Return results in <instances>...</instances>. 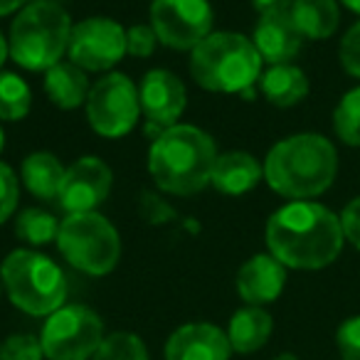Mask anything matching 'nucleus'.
<instances>
[{"label":"nucleus","mask_w":360,"mask_h":360,"mask_svg":"<svg viewBox=\"0 0 360 360\" xmlns=\"http://www.w3.org/2000/svg\"><path fill=\"white\" fill-rule=\"evenodd\" d=\"M266 247L291 269H323L343 250L340 217L316 200H291L266 220Z\"/></svg>","instance_id":"1"},{"label":"nucleus","mask_w":360,"mask_h":360,"mask_svg":"<svg viewBox=\"0 0 360 360\" xmlns=\"http://www.w3.org/2000/svg\"><path fill=\"white\" fill-rule=\"evenodd\" d=\"M338 173L335 146L321 134H294L266 153V186L289 200H314L333 186Z\"/></svg>","instance_id":"2"},{"label":"nucleus","mask_w":360,"mask_h":360,"mask_svg":"<svg viewBox=\"0 0 360 360\" xmlns=\"http://www.w3.org/2000/svg\"><path fill=\"white\" fill-rule=\"evenodd\" d=\"M215 160V141L205 131L191 124H175L150 143L148 173L158 191L188 198L210 186Z\"/></svg>","instance_id":"3"},{"label":"nucleus","mask_w":360,"mask_h":360,"mask_svg":"<svg viewBox=\"0 0 360 360\" xmlns=\"http://www.w3.org/2000/svg\"><path fill=\"white\" fill-rule=\"evenodd\" d=\"M262 55L255 42L240 32H210L191 52V77L207 91L245 94L262 77Z\"/></svg>","instance_id":"4"},{"label":"nucleus","mask_w":360,"mask_h":360,"mask_svg":"<svg viewBox=\"0 0 360 360\" xmlns=\"http://www.w3.org/2000/svg\"><path fill=\"white\" fill-rule=\"evenodd\" d=\"M72 20L55 0H32L18 13L8 35L11 57L30 72H47L70 47Z\"/></svg>","instance_id":"5"},{"label":"nucleus","mask_w":360,"mask_h":360,"mask_svg":"<svg viewBox=\"0 0 360 360\" xmlns=\"http://www.w3.org/2000/svg\"><path fill=\"white\" fill-rule=\"evenodd\" d=\"M0 281L11 301L30 316H50L67 299V279L62 269L45 255L15 250L3 259Z\"/></svg>","instance_id":"6"},{"label":"nucleus","mask_w":360,"mask_h":360,"mask_svg":"<svg viewBox=\"0 0 360 360\" xmlns=\"http://www.w3.org/2000/svg\"><path fill=\"white\" fill-rule=\"evenodd\" d=\"M57 247L75 269L104 276L119 264L121 237L99 212H75L60 222Z\"/></svg>","instance_id":"7"},{"label":"nucleus","mask_w":360,"mask_h":360,"mask_svg":"<svg viewBox=\"0 0 360 360\" xmlns=\"http://www.w3.org/2000/svg\"><path fill=\"white\" fill-rule=\"evenodd\" d=\"M40 343L50 360H89L104 343V323L86 306H62L47 316Z\"/></svg>","instance_id":"8"},{"label":"nucleus","mask_w":360,"mask_h":360,"mask_svg":"<svg viewBox=\"0 0 360 360\" xmlns=\"http://www.w3.org/2000/svg\"><path fill=\"white\" fill-rule=\"evenodd\" d=\"M141 116V101L136 84L121 72L101 77L86 96L89 126L104 139H124L131 134Z\"/></svg>","instance_id":"9"},{"label":"nucleus","mask_w":360,"mask_h":360,"mask_svg":"<svg viewBox=\"0 0 360 360\" xmlns=\"http://www.w3.org/2000/svg\"><path fill=\"white\" fill-rule=\"evenodd\" d=\"M215 13L207 0H153L150 27L170 50H195L212 32Z\"/></svg>","instance_id":"10"},{"label":"nucleus","mask_w":360,"mask_h":360,"mask_svg":"<svg viewBox=\"0 0 360 360\" xmlns=\"http://www.w3.org/2000/svg\"><path fill=\"white\" fill-rule=\"evenodd\" d=\"M67 55L84 72H109L126 55V30L111 18H86L72 27Z\"/></svg>","instance_id":"11"},{"label":"nucleus","mask_w":360,"mask_h":360,"mask_svg":"<svg viewBox=\"0 0 360 360\" xmlns=\"http://www.w3.org/2000/svg\"><path fill=\"white\" fill-rule=\"evenodd\" d=\"M111 183H114V175L109 165L96 155H84L67 168L57 200L67 215L96 212V207L109 198Z\"/></svg>","instance_id":"12"},{"label":"nucleus","mask_w":360,"mask_h":360,"mask_svg":"<svg viewBox=\"0 0 360 360\" xmlns=\"http://www.w3.org/2000/svg\"><path fill=\"white\" fill-rule=\"evenodd\" d=\"M141 114L160 129L175 126L188 104L186 84L168 70H150L139 84Z\"/></svg>","instance_id":"13"},{"label":"nucleus","mask_w":360,"mask_h":360,"mask_svg":"<svg viewBox=\"0 0 360 360\" xmlns=\"http://www.w3.org/2000/svg\"><path fill=\"white\" fill-rule=\"evenodd\" d=\"M230 353L227 333L212 323L180 326L165 343V360H230Z\"/></svg>","instance_id":"14"},{"label":"nucleus","mask_w":360,"mask_h":360,"mask_svg":"<svg viewBox=\"0 0 360 360\" xmlns=\"http://www.w3.org/2000/svg\"><path fill=\"white\" fill-rule=\"evenodd\" d=\"M252 42H255L257 52H259L264 62H269V65H289L301 52L304 37L296 30L289 11H276L259 15Z\"/></svg>","instance_id":"15"},{"label":"nucleus","mask_w":360,"mask_h":360,"mask_svg":"<svg viewBox=\"0 0 360 360\" xmlns=\"http://www.w3.org/2000/svg\"><path fill=\"white\" fill-rule=\"evenodd\" d=\"M286 284V266L271 255H255L237 271V291L250 306L271 304Z\"/></svg>","instance_id":"16"},{"label":"nucleus","mask_w":360,"mask_h":360,"mask_svg":"<svg viewBox=\"0 0 360 360\" xmlns=\"http://www.w3.org/2000/svg\"><path fill=\"white\" fill-rule=\"evenodd\" d=\"M262 178H264V165L255 155L247 150H227V153L217 155L210 183L222 195L240 198L255 191Z\"/></svg>","instance_id":"17"},{"label":"nucleus","mask_w":360,"mask_h":360,"mask_svg":"<svg viewBox=\"0 0 360 360\" xmlns=\"http://www.w3.org/2000/svg\"><path fill=\"white\" fill-rule=\"evenodd\" d=\"M259 89L269 104L279 109L296 106L309 96V77L296 65H271L259 77Z\"/></svg>","instance_id":"18"},{"label":"nucleus","mask_w":360,"mask_h":360,"mask_svg":"<svg viewBox=\"0 0 360 360\" xmlns=\"http://www.w3.org/2000/svg\"><path fill=\"white\" fill-rule=\"evenodd\" d=\"M91 91L89 77L72 62H60L52 70L45 72V94L57 109L72 111L77 106L86 104V96Z\"/></svg>","instance_id":"19"},{"label":"nucleus","mask_w":360,"mask_h":360,"mask_svg":"<svg viewBox=\"0 0 360 360\" xmlns=\"http://www.w3.org/2000/svg\"><path fill=\"white\" fill-rule=\"evenodd\" d=\"M289 15L304 40H328L340 22L335 0H291Z\"/></svg>","instance_id":"20"},{"label":"nucleus","mask_w":360,"mask_h":360,"mask_svg":"<svg viewBox=\"0 0 360 360\" xmlns=\"http://www.w3.org/2000/svg\"><path fill=\"white\" fill-rule=\"evenodd\" d=\"M67 168L62 165V160L50 150H35L22 160L20 175L25 180L27 191L40 200H57L65 180Z\"/></svg>","instance_id":"21"},{"label":"nucleus","mask_w":360,"mask_h":360,"mask_svg":"<svg viewBox=\"0 0 360 360\" xmlns=\"http://www.w3.org/2000/svg\"><path fill=\"white\" fill-rule=\"evenodd\" d=\"M271 328H274L271 316L262 306H247L230 319L227 338L235 353H255L269 340Z\"/></svg>","instance_id":"22"},{"label":"nucleus","mask_w":360,"mask_h":360,"mask_svg":"<svg viewBox=\"0 0 360 360\" xmlns=\"http://www.w3.org/2000/svg\"><path fill=\"white\" fill-rule=\"evenodd\" d=\"M32 91L22 77L0 72V121H20L30 114Z\"/></svg>","instance_id":"23"},{"label":"nucleus","mask_w":360,"mask_h":360,"mask_svg":"<svg viewBox=\"0 0 360 360\" xmlns=\"http://www.w3.org/2000/svg\"><path fill=\"white\" fill-rule=\"evenodd\" d=\"M60 232V222L55 215H50L47 210H37V207H27L18 215L15 220V235L27 245H50L57 240Z\"/></svg>","instance_id":"24"},{"label":"nucleus","mask_w":360,"mask_h":360,"mask_svg":"<svg viewBox=\"0 0 360 360\" xmlns=\"http://www.w3.org/2000/svg\"><path fill=\"white\" fill-rule=\"evenodd\" d=\"M333 131L345 146L360 148V86L343 94L333 111Z\"/></svg>","instance_id":"25"},{"label":"nucleus","mask_w":360,"mask_h":360,"mask_svg":"<svg viewBox=\"0 0 360 360\" xmlns=\"http://www.w3.org/2000/svg\"><path fill=\"white\" fill-rule=\"evenodd\" d=\"M91 360H148L146 345L134 333H114L104 338Z\"/></svg>","instance_id":"26"},{"label":"nucleus","mask_w":360,"mask_h":360,"mask_svg":"<svg viewBox=\"0 0 360 360\" xmlns=\"http://www.w3.org/2000/svg\"><path fill=\"white\" fill-rule=\"evenodd\" d=\"M42 343L30 333H15L0 345V360H42Z\"/></svg>","instance_id":"27"},{"label":"nucleus","mask_w":360,"mask_h":360,"mask_svg":"<svg viewBox=\"0 0 360 360\" xmlns=\"http://www.w3.org/2000/svg\"><path fill=\"white\" fill-rule=\"evenodd\" d=\"M20 200V186H18L15 170L0 160V225L13 217Z\"/></svg>","instance_id":"28"},{"label":"nucleus","mask_w":360,"mask_h":360,"mask_svg":"<svg viewBox=\"0 0 360 360\" xmlns=\"http://www.w3.org/2000/svg\"><path fill=\"white\" fill-rule=\"evenodd\" d=\"M139 212H141V220H146L148 225H165V222H173L175 217H178V212H175L163 198L150 191L141 193Z\"/></svg>","instance_id":"29"},{"label":"nucleus","mask_w":360,"mask_h":360,"mask_svg":"<svg viewBox=\"0 0 360 360\" xmlns=\"http://www.w3.org/2000/svg\"><path fill=\"white\" fill-rule=\"evenodd\" d=\"M335 345L343 360H360V316L345 319L335 330Z\"/></svg>","instance_id":"30"},{"label":"nucleus","mask_w":360,"mask_h":360,"mask_svg":"<svg viewBox=\"0 0 360 360\" xmlns=\"http://www.w3.org/2000/svg\"><path fill=\"white\" fill-rule=\"evenodd\" d=\"M338 57H340V67L350 77L360 79V20L343 35L338 47Z\"/></svg>","instance_id":"31"},{"label":"nucleus","mask_w":360,"mask_h":360,"mask_svg":"<svg viewBox=\"0 0 360 360\" xmlns=\"http://www.w3.org/2000/svg\"><path fill=\"white\" fill-rule=\"evenodd\" d=\"M155 45H158V37L150 25H134L126 30V55L146 60L155 52Z\"/></svg>","instance_id":"32"},{"label":"nucleus","mask_w":360,"mask_h":360,"mask_svg":"<svg viewBox=\"0 0 360 360\" xmlns=\"http://www.w3.org/2000/svg\"><path fill=\"white\" fill-rule=\"evenodd\" d=\"M338 217H340V227H343V237L355 250H360V198L350 200Z\"/></svg>","instance_id":"33"},{"label":"nucleus","mask_w":360,"mask_h":360,"mask_svg":"<svg viewBox=\"0 0 360 360\" xmlns=\"http://www.w3.org/2000/svg\"><path fill=\"white\" fill-rule=\"evenodd\" d=\"M252 6L259 15H266V13H276V11H289L291 0H252Z\"/></svg>","instance_id":"34"},{"label":"nucleus","mask_w":360,"mask_h":360,"mask_svg":"<svg viewBox=\"0 0 360 360\" xmlns=\"http://www.w3.org/2000/svg\"><path fill=\"white\" fill-rule=\"evenodd\" d=\"M27 3H32V0H0V15H11L15 11H22Z\"/></svg>","instance_id":"35"},{"label":"nucleus","mask_w":360,"mask_h":360,"mask_svg":"<svg viewBox=\"0 0 360 360\" xmlns=\"http://www.w3.org/2000/svg\"><path fill=\"white\" fill-rule=\"evenodd\" d=\"M8 55H11V50H8V40H6V35L0 32V67H3V62H6Z\"/></svg>","instance_id":"36"},{"label":"nucleus","mask_w":360,"mask_h":360,"mask_svg":"<svg viewBox=\"0 0 360 360\" xmlns=\"http://www.w3.org/2000/svg\"><path fill=\"white\" fill-rule=\"evenodd\" d=\"M345 8H348L350 13H355V15H360V0H340Z\"/></svg>","instance_id":"37"},{"label":"nucleus","mask_w":360,"mask_h":360,"mask_svg":"<svg viewBox=\"0 0 360 360\" xmlns=\"http://www.w3.org/2000/svg\"><path fill=\"white\" fill-rule=\"evenodd\" d=\"M274 360H299L296 355H291V353H281V355H276Z\"/></svg>","instance_id":"38"},{"label":"nucleus","mask_w":360,"mask_h":360,"mask_svg":"<svg viewBox=\"0 0 360 360\" xmlns=\"http://www.w3.org/2000/svg\"><path fill=\"white\" fill-rule=\"evenodd\" d=\"M3 146H6V136H3V129H0V150H3Z\"/></svg>","instance_id":"39"}]
</instances>
